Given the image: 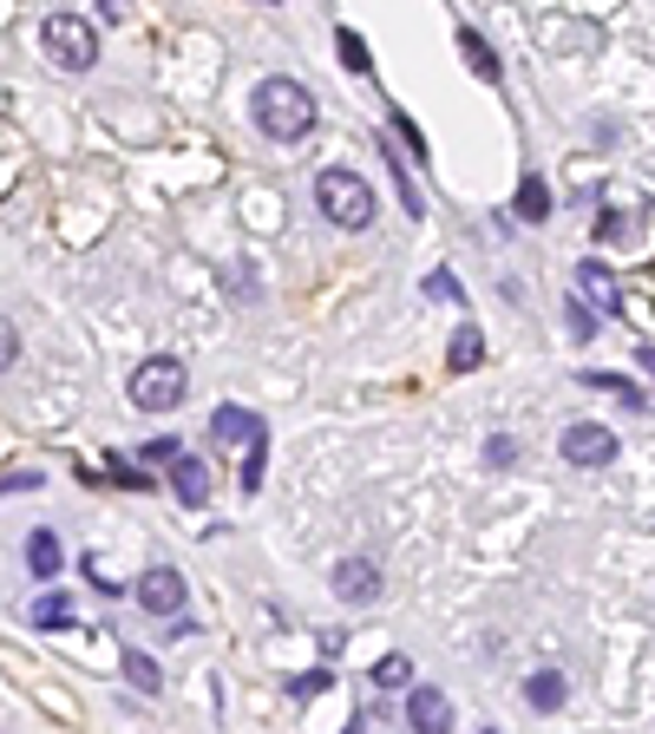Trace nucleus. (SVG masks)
<instances>
[{"label":"nucleus","mask_w":655,"mask_h":734,"mask_svg":"<svg viewBox=\"0 0 655 734\" xmlns=\"http://www.w3.org/2000/svg\"><path fill=\"white\" fill-rule=\"evenodd\" d=\"M249 99H256L249 112H256V132H263V139H276V145H301V139L315 132V92H308L301 79L269 73Z\"/></svg>","instance_id":"f257e3e1"},{"label":"nucleus","mask_w":655,"mask_h":734,"mask_svg":"<svg viewBox=\"0 0 655 734\" xmlns=\"http://www.w3.org/2000/svg\"><path fill=\"white\" fill-rule=\"evenodd\" d=\"M315 211L335 223V230H367L373 223V191L355 171H321L315 177Z\"/></svg>","instance_id":"f03ea898"},{"label":"nucleus","mask_w":655,"mask_h":734,"mask_svg":"<svg viewBox=\"0 0 655 734\" xmlns=\"http://www.w3.org/2000/svg\"><path fill=\"white\" fill-rule=\"evenodd\" d=\"M40 53H47L60 73H92V67H99V33H92V20H79V13H47Z\"/></svg>","instance_id":"7ed1b4c3"},{"label":"nucleus","mask_w":655,"mask_h":734,"mask_svg":"<svg viewBox=\"0 0 655 734\" xmlns=\"http://www.w3.org/2000/svg\"><path fill=\"white\" fill-rule=\"evenodd\" d=\"M184 394H191V374H184V361H171V355H157V361H145L132 374V400H139L145 414H171Z\"/></svg>","instance_id":"20e7f679"},{"label":"nucleus","mask_w":655,"mask_h":734,"mask_svg":"<svg viewBox=\"0 0 655 734\" xmlns=\"http://www.w3.org/2000/svg\"><path fill=\"white\" fill-rule=\"evenodd\" d=\"M557 452H564V466L596 472V466H610V459H616V434H610V427H596V420H577V427H564Z\"/></svg>","instance_id":"39448f33"},{"label":"nucleus","mask_w":655,"mask_h":734,"mask_svg":"<svg viewBox=\"0 0 655 734\" xmlns=\"http://www.w3.org/2000/svg\"><path fill=\"white\" fill-rule=\"evenodd\" d=\"M139 610L145 616H184V571H171V564H157L139 578Z\"/></svg>","instance_id":"423d86ee"},{"label":"nucleus","mask_w":655,"mask_h":734,"mask_svg":"<svg viewBox=\"0 0 655 734\" xmlns=\"http://www.w3.org/2000/svg\"><path fill=\"white\" fill-rule=\"evenodd\" d=\"M328 584H335V597H341L348 610H367V603L380 597V564H367V558H341Z\"/></svg>","instance_id":"0eeeda50"},{"label":"nucleus","mask_w":655,"mask_h":734,"mask_svg":"<svg viewBox=\"0 0 655 734\" xmlns=\"http://www.w3.org/2000/svg\"><path fill=\"white\" fill-rule=\"evenodd\" d=\"M577 289L590 295V308H603V315H630V308H623V283H616L610 263H596V256L577 263Z\"/></svg>","instance_id":"6e6552de"},{"label":"nucleus","mask_w":655,"mask_h":734,"mask_svg":"<svg viewBox=\"0 0 655 734\" xmlns=\"http://www.w3.org/2000/svg\"><path fill=\"white\" fill-rule=\"evenodd\" d=\"M211 440L217 446H263L269 434H263V420H256L249 407H217V414H211Z\"/></svg>","instance_id":"1a4fd4ad"},{"label":"nucleus","mask_w":655,"mask_h":734,"mask_svg":"<svg viewBox=\"0 0 655 734\" xmlns=\"http://www.w3.org/2000/svg\"><path fill=\"white\" fill-rule=\"evenodd\" d=\"M171 486H177V499L197 512V506H211V466L197 459V452H177L171 459Z\"/></svg>","instance_id":"9d476101"},{"label":"nucleus","mask_w":655,"mask_h":734,"mask_svg":"<svg viewBox=\"0 0 655 734\" xmlns=\"http://www.w3.org/2000/svg\"><path fill=\"white\" fill-rule=\"evenodd\" d=\"M524 702H531V708H538V715H557V708H564V702H571V682H564V675H557V669H538V675H531V682H524Z\"/></svg>","instance_id":"9b49d317"},{"label":"nucleus","mask_w":655,"mask_h":734,"mask_svg":"<svg viewBox=\"0 0 655 734\" xmlns=\"http://www.w3.org/2000/svg\"><path fill=\"white\" fill-rule=\"evenodd\" d=\"M407 722H413V728H452V702H446V695H439V689H413V695H407Z\"/></svg>","instance_id":"f8f14e48"},{"label":"nucleus","mask_w":655,"mask_h":734,"mask_svg":"<svg viewBox=\"0 0 655 734\" xmlns=\"http://www.w3.org/2000/svg\"><path fill=\"white\" fill-rule=\"evenodd\" d=\"M60 564H66L60 538H53V531H33V538H27V571H33L40 584H53V578H60Z\"/></svg>","instance_id":"ddd939ff"},{"label":"nucleus","mask_w":655,"mask_h":734,"mask_svg":"<svg viewBox=\"0 0 655 734\" xmlns=\"http://www.w3.org/2000/svg\"><path fill=\"white\" fill-rule=\"evenodd\" d=\"M583 387H596V394H616L630 414H643V407H649V394H643L630 374H583Z\"/></svg>","instance_id":"4468645a"},{"label":"nucleus","mask_w":655,"mask_h":734,"mask_svg":"<svg viewBox=\"0 0 655 734\" xmlns=\"http://www.w3.org/2000/svg\"><path fill=\"white\" fill-rule=\"evenodd\" d=\"M40 630H73V597L66 590H47V597H33V610H27Z\"/></svg>","instance_id":"2eb2a0df"},{"label":"nucleus","mask_w":655,"mask_h":734,"mask_svg":"<svg viewBox=\"0 0 655 734\" xmlns=\"http://www.w3.org/2000/svg\"><path fill=\"white\" fill-rule=\"evenodd\" d=\"M380 157H387V171H393V191H400V204H407V217H427V204H420V184L407 177V151L380 145Z\"/></svg>","instance_id":"dca6fc26"},{"label":"nucleus","mask_w":655,"mask_h":734,"mask_svg":"<svg viewBox=\"0 0 655 734\" xmlns=\"http://www.w3.org/2000/svg\"><path fill=\"white\" fill-rule=\"evenodd\" d=\"M459 53H465V67L485 79V85H499V53H492V47L472 33V27H459Z\"/></svg>","instance_id":"f3484780"},{"label":"nucleus","mask_w":655,"mask_h":734,"mask_svg":"<svg viewBox=\"0 0 655 734\" xmlns=\"http://www.w3.org/2000/svg\"><path fill=\"white\" fill-rule=\"evenodd\" d=\"M518 217H524V223H544V217H551V191H544V177H538V171L518 184Z\"/></svg>","instance_id":"a211bd4d"},{"label":"nucleus","mask_w":655,"mask_h":734,"mask_svg":"<svg viewBox=\"0 0 655 734\" xmlns=\"http://www.w3.org/2000/svg\"><path fill=\"white\" fill-rule=\"evenodd\" d=\"M479 361H485V335L479 328H459L452 335V374H472Z\"/></svg>","instance_id":"6ab92c4d"},{"label":"nucleus","mask_w":655,"mask_h":734,"mask_svg":"<svg viewBox=\"0 0 655 734\" xmlns=\"http://www.w3.org/2000/svg\"><path fill=\"white\" fill-rule=\"evenodd\" d=\"M335 53H341V67H348V73H373V53H367V40L355 33V27H341V33H335Z\"/></svg>","instance_id":"aec40b11"},{"label":"nucleus","mask_w":655,"mask_h":734,"mask_svg":"<svg viewBox=\"0 0 655 734\" xmlns=\"http://www.w3.org/2000/svg\"><path fill=\"white\" fill-rule=\"evenodd\" d=\"M125 675H132L139 695H157V689H164V675H157V662H151L145 650H125Z\"/></svg>","instance_id":"412c9836"},{"label":"nucleus","mask_w":655,"mask_h":734,"mask_svg":"<svg viewBox=\"0 0 655 734\" xmlns=\"http://www.w3.org/2000/svg\"><path fill=\"white\" fill-rule=\"evenodd\" d=\"M413 682V662L407 656H380L373 662V689H407Z\"/></svg>","instance_id":"4be33fe9"},{"label":"nucleus","mask_w":655,"mask_h":734,"mask_svg":"<svg viewBox=\"0 0 655 734\" xmlns=\"http://www.w3.org/2000/svg\"><path fill=\"white\" fill-rule=\"evenodd\" d=\"M393 132H400V139H407V151H413V157L427 164V139H420V125H413L407 112H393Z\"/></svg>","instance_id":"5701e85b"},{"label":"nucleus","mask_w":655,"mask_h":734,"mask_svg":"<svg viewBox=\"0 0 655 734\" xmlns=\"http://www.w3.org/2000/svg\"><path fill=\"white\" fill-rule=\"evenodd\" d=\"M511 459H518V440H511V434H492V440H485V466H511Z\"/></svg>","instance_id":"b1692460"},{"label":"nucleus","mask_w":655,"mask_h":734,"mask_svg":"<svg viewBox=\"0 0 655 734\" xmlns=\"http://www.w3.org/2000/svg\"><path fill=\"white\" fill-rule=\"evenodd\" d=\"M571 335H577V341L596 335V315H590V302H577V295H571Z\"/></svg>","instance_id":"393cba45"},{"label":"nucleus","mask_w":655,"mask_h":734,"mask_svg":"<svg viewBox=\"0 0 655 734\" xmlns=\"http://www.w3.org/2000/svg\"><path fill=\"white\" fill-rule=\"evenodd\" d=\"M328 682H335L328 669H308V675H295V682H289V695H321Z\"/></svg>","instance_id":"a878e982"},{"label":"nucleus","mask_w":655,"mask_h":734,"mask_svg":"<svg viewBox=\"0 0 655 734\" xmlns=\"http://www.w3.org/2000/svg\"><path fill=\"white\" fill-rule=\"evenodd\" d=\"M13 361H20V335H13V322L0 315V374H7Z\"/></svg>","instance_id":"bb28decb"},{"label":"nucleus","mask_w":655,"mask_h":734,"mask_svg":"<svg viewBox=\"0 0 655 734\" xmlns=\"http://www.w3.org/2000/svg\"><path fill=\"white\" fill-rule=\"evenodd\" d=\"M427 295H439V302H459V283H452L446 269H433V276H427Z\"/></svg>","instance_id":"cd10ccee"},{"label":"nucleus","mask_w":655,"mask_h":734,"mask_svg":"<svg viewBox=\"0 0 655 734\" xmlns=\"http://www.w3.org/2000/svg\"><path fill=\"white\" fill-rule=\"evenodd\" d=\"M105 466H112V479H119V486H145V472H139L132 459H105Z\"/></svg>","instance_id":"c85d7f7f"},{"label":"nucleus","mask_w":655,"mask_h":734,"mask_svg":"<svg viewBox=\"0 0 655 734\" xmlns=\"http://www.w3.org/2000/svg\"><path fill=\"white\" fill-rule=\"evenodd\" d=\"M33 486H40V472H7L0 479V492H33Z\"/></svg>","instance_id":"c756f323"},{"label":"nucleus","mask_w":655,"mask_h":734,"mask_svg":"<svg viewBox=\"0 0 655 734\" xmlns=\"http://www.w3.org/2000/svg\"><path fill=\"white\" fill-rule=\"evenodd\" d=\"M177 452H184L177 440H151V446H145V459H151V466H157V459H177Z\"/></svg>","instance_id":"7c9ffc66"},{"label":"nucleus","mask_w":655,"mask_h":734,"mask_svg":"<svg viewBox=\"0 0 655 734\" xmlns=\"http://www.w3.org/2000/svg\"><path fill=\"white\" fill-rule=\"evenodd\" d=\"M636 361H643V367H649V374H655V348H643V355H636Z\"/></svg>","instance_id":"2f4dec72"},{"label":"nucleus","mask_w":655,"mask_h":734,"mask_svg":"<svg viewBox=\"0 0 655 734\" xmlns=\"http://www.w3.org/2000/svg\"><path fill=\"white\" fill-rule=\"evenodd\" d=\"M263 7H276V0H263Z\"/></svg>","instance_id":"473e14b6"}]
</instances>
